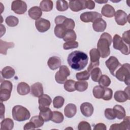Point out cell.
Returning <instances> with one entry per match:
<instances>
[{
    "instance_id": "obj_1",
    "label": "cell",
    "mask_w": 130,
    "mask_h": 130,
    "mask_svg": "<svg viewBox=\"0 0 130 130\" xmlns=\"http://www.w3.org/2000/svg\"><path fill=\"white\" fill-rule=\"evenodd\" d=\"M67 61L72 69L81 71L84 69L87 64L88 57L84 52L76 50L69 54Z\"/></svg>"
},
{
    "instance_id": "obj_2",
    "label": "cell",
    "mask_w": 130,
    "mask_h": 130,
    "mask_svg": "<svg viewBox=\"0 0 130 130\" xmlns=\"http://www.w3.org/2000/svg\"><path fill=\"white\" fill-rule=\"evenodd\" d=\"M112 41V37L109 34L104 32L101 35L97 44V49L99 51L100 56L102 58H106L110 55V46Z\"/></svg>"
},
{
    "instance_id": "obj_3",
    "label": "cell",
    "mask_w": 130,
    "mask_h": 130,
    "mask_svg": "<svg viewBox=\"0 0 130 130\" xmlns=\"http://www.w3.org/2000/svg\"><path fill=\"white\" fill-rule=\"evenodd\" d=\"M13 119L17 121H23L28 120L30 116L28 110L21 105L15 106L12 111Z\"/></svg>"
},
{
    "instance_id": "obj_4",
    "label": "cell",
    "mask_w": 130,
    "mask_h": 130,
    "mask_svg": "<svg viewBox=\"0 0 130 130\" xmlns=\"http://www.w3.org/2000/svg\"><path fill=\"white\" fill-rule=\"evenodd\" d=\"M115 73L114 76L118 80L123 81L127 85H129L130 68L129 63H126L121 65Z\"/></svg>"
},
{
    "instance_id": "obj_5",
    "label": "cell",
    "mask_w": 130,
    "mask_h": 130,
    "mask_svg": "<svg viewBox=\"0 0 130 130\" xmlns=\"http://www.w3.org/2000/svg\"><path fill=\"white\" fill-rule=\"evenodd\" d=\"M12 88L13 85L10 81L4 80L1 83L0 88L1 102L7 101L10 99Z\"/></svg>"
},
{
    "instance_id": "obj_6",
    "label": "cell",
    "mask_w": 130,
    "mask_h": 130,
    "mask_svg": "<svg viewBox=\"0 0 130 130\" xmlns=\"http://www.w3.org/2000/svg\"><path fill=\"white\" fill-rule=\"evenodd\" d=\"M113 47L116 49L119 50L122 54L124 55H128L129 54V47L123 42L121 37L115 34L113 38Z\"/></svg>"
},
{
    "instance_id": "obj_7",
    "label": "cell",
    "mask_w": 130,
    "mask_h": 130,
    "mask_svg": "<svg viewBox=\"0 0 130 130\" xmlns=\"http://www.w3.org/2000/svg\"><path fill=\"white\" fill-rule=\"evenodd\" d=\"M70 75V71L66 66H61L59 70L55 75V79L59 84H64L67 80V78Z\"/></svg>"
},
{
    "instance_id": "obj_8",
    "label": "cell",
    "mask_w": 130,
    "mask_h": 130,
    "mask_svg": "<svg viewBox=\"0 0 130 130\" xmlns=\"http://www.w3.org/2000/svg\"><path fill=\"white\" fill-rule=\"evenodd\" d=\"M90 63L88 67L87 71L90 73L91 70L95 68L98 67L100 64L99 59L100 58V54L98 50L96 48L91 49L89 52Z\"/></svg>"
},
{
    "instance_id": "obj_9",
    "label": "cell",
    "mask_w": 130,
    "mask_h": 130,
    "mask_svg": "<svg viewBox=\"0 0 130 130\" xmlns=\"http://www.w3.org/2000/svg\"><path fill=\"white\" fill-rule=\"evenodd\" d=\"M11 10L16 14H23L27 10V5L23 1H14L11 4Z\"/></svg>"
},
{
    "instance_id": "obj_10",
    "label": "cell",
    "mask_w": 130,
    "mask_h": 130,
    "mask_svg": "<svg viewBox=\"0 0 130 130\" xmlns=\"http://www.w3.org/2000/svg\"><path fill=\"white\" fill-rule=\"evenodd\" d=\"M102 17V14L97 12H86L80 15V18L84 22H93L96 19Z\"/></svg>"
},
{
    "instance_id": "obj_11",
    "label": "cell",
    "mask_w": 130,
    "mask_h": 130,
    "mask_svg": "<svg viewBox=\"0 0 130 130\" xmlns=\"http://www.w3.org/2000/svg\"><path fill=\"white\" fill-rule=\"evenodd\" d=\"M105 64L107 67L108 68L110 72L113 76L115 75V71L116 70V69L121 66L118 59L114 56H110L105 61Z\"/></svg>"
},
{
    "instance_id": "obj_12",
    "label": "cell",
    "mask_w": 130,
    "mask_h": 130,
    "mask_svg": "<svg viewBox=\"0 0 130 130\" xmlns=\"http://www.w3.org/2000/svg\"><path fill=\"white\" fill-rule=\"evenodd\" d=\"M129 15H127L123 10H118L115 12V20L118 25H124L127 21L129 22Z\"/></svg>"
},
{
    "instance_id": "obj_13",
    "label": "cell",
    "mask_w": 130,
    "mask_h": 130,
    "mask_svg": "<svg viewBox=\"0 0 130 130\" xmlns=\"http://www.w3.org/2000/svg\"><path fill=\"white\" fill-rule=\"evenodd\" d=\"M50 22L44 18H41L35 21V26L37 29L40 32L47 31L50 27Z\"/></svg>"
},
{
    "instance_id": "obj_14",
    "label": "cell",
    "mask_w": 130,
    "mask_h": 130,
    "mask_svg": "<svg viewBox=\"0 0 130 130\" xmlns=\"http://www.w3.org/2000/svg\"><path fill=\"white\" fill-rule=\"evenodd\" d=\"M69 7L70 9L74 12H78L81 10H84L85 9H86V1H70L69 2Z\"/></svg>"
},
{
    "instance_id": "obj_15",
    "label": "cell",
    "mask_w": 130,
    "mask_h": 130,
    "mask_svg": "<svg viewBox=\"0 0 130 130\" xmlns=\"http://www.w3.org/2000/svg\"><path fill=\"white\" fill-rule=\"evenodd\" d=\"M80 108L81 113L85 117H90L93 113V107L90 103L85 102L82 103Z\"/></svg>"
},
{
    "instance_id": "obj_16",
    "label": "cell",
    "mask_w": 130,
    "mask_h": 130,
    "mask_svg": "<svg viewBox=\"0 0 130 130\" xmlns=\"http://www.w3.org/2000/svg\"><path fill=\"white\" fill-rule=\"evenodd\" d=\"M107 27L106 22L102 18L96 19L92 23V27L96 32L104 31Z\"/></svg>"
},
{
    "instance_id": "obj_17",
    "label": "cell",
    "mask_w": 130,
    "mask_h": 130,
    "mask_svg": "<svg viewBox=\"0 0 130 130\" xmlns=\"http://www.w3.org/2000/svg\"><path fill=\"white\" fill-rule=\"evenodd\" d=\"M31 94L35 97H40L44 93L42 84L40 82H36L31 86Z\"/></svg>"
},
{
    "instance_id": "obj_18",
    "label": "cell",
    "mask_w": 130,
    "mask_h": 130,
    "mask_svg": "<svg viewBox=\"0 0 130 130\" xmlns=\"http://www.w3.org/2000/svg\"><path fill=\"white\" fill-rule=\"evenodd\" d=\"M47 64L51 70H55L61 66V59L59 57L56 56L50 57L48 60Z\"/></svg>"
},
{
    "instance_id": "obj_19",
    "label": "cell",
    "mask_w": 130,
    "mask_h": 130,
    "mask_svg": "<svg viewBox=\"0 0 130 130\" xmlns=\"http://www.w3.org/2000/svg\"><path fill=\"white\" fill-rule=\"evenodd\" d=\"M115 100L119 103H123L127 100L130 99L129 94L126 92V91L122 90L116 91L114 95Z\"/></svg>"
},
{
    "instance_id": "obj_20",
    "label": "cell",
    "mask_w": 130,
    "mask_h": 130,
    "mask_svg": "<svg viewBox=\"0 0 130 130\" xmlns=\"http://www.w3.org/2000/svg\"><path fill=\"white\" fill-rule=\"evenodd\" d=\"M38 102L39 104V109L49 107L52 102V99L50 96L47 94H43L39 97Z\"/></svg>"
},
{
    "instance_id": "obj_21",
    "label": "cell",
    "mask_w": 130,
    "mask_h": 130,
    "mask_svg": "<svg viewBox=\"0 0 130 130\" xmlns=\"http://www.w3.org/2000/svg\"><path fill=\"white\" fill-rule=\"evenodd\" d=\"M77 112L76 106L72 103L68 104L64 109V115L68 118H72L75 115Z\"/></svg>"
},
{
    "instance_id": "obj_22",
    "label": "cell",
    "mask_w": 130,
    "mask_h": 130,
    "mask_svg": "<svg viewBox=\"0 0 130 130\" xmlns=\"http://www.w3.org/2000/svg\"><path fill=\"white\" fill-rule=\"evenodd\" d=\"M28 14L31 19L37 20L40 19L42 15V10L39 7L34 6L29 9L28 11Z\"/></svg>"
},
{
    "instance_id": "obj_23",
    "label": "cell",
    "mask_w": 130,
    "mask_h": 130,
    "mask_svg": "<svg viewBox=\"0 0 130 130\" xmlns=\"http://www.w3.org/2000/svg\"><path fill=\"white\" fill-rule=\"evenodd\" d=\"M102 14L108 18L113 17L115 14V11L114 8L110 5H105L101 10Z\"/></svg>"
},
{
    "instance_id": "obj_24",
    "label": "cell",
    "mask_w": 130,
    "mask_h": 130,
    "mask_svg": "<svg viewBox=\"0 0 130 130\" xmlns=\"http://www.w3.org/2000/svg\"><path fill=\"white\" fill-rule=\"evenodd\" d=\"M29 86L25 82H20L17 87V92L19 94L21 95H24L28 94L30 92Z\"/></svg>"
},
{
    "instance_id": "obj_25",
    "label": "cell",
    "mask_w": 130,
    "mask_h": 130,
    "mask_svg": "<svg viewBox=\"0 0 130 130\" xmlns=\"http://www.w3.org/2000/svg\"><path fill=\"white\" fill-rule=\"evenodd\" d=\"M40 110L39 115L44 119V121L47 122L51 120L52 115V111L49 107L39 109Z\"/></svg>"
},
{
    "instance_id": "obj_26",
    "label": "cell",
    "mask_w": 130,
    "mask_h": 130,
    "mask_svg": "<svg viewBox=\"0 0 130 130\" xmlns=\"http://www.w3.org/2000/svg\"><path fill=\"white\" fill-rule=\"evenodd\" d=\"M116 117L119 119H123L126 116V113L124 108L119 105H116L113 108Z\"/></svg>"
},
{
    "instance_id": "obj_27",
    "label": "cell",
    "mask_w": 130,
    "mask_h": 130,
    "mask_svg": "<svg viewBox=\"0 0 130 130\" xmlns=\"http://www.w3.org/2000/svg\"><path fill=\"white\" fill-rule=\"evenodd\" d=\"M15 74L14 69L10 66H7L3 69L1 74L3 78L5 79H10L13 77Z\"/></svg>"
},
{
    "instance_id": "obj_28",
    "label": "cell",
    "mask_w": 130,
    "mask_h": 130,
    "mask_svg": "<svg viewBox=\"0 0 130 130\" xmlns=\"http://www.w3.org/2000/svg\"><path fill=\"white\" fill-rule=\"evenodd\" d=\"M15 44L13 42H7L0 40V53L4 55L7 54V50L9 48H13Z\"/></svg>"
},
{
    "instance_id": "obj_29",
    "label": "cell",
    "mask_w": 130,
    "mask_h": 130,
    "mask_svg": "<svg viewBox=\"0 0 130 130\" xmlns=\"http://www.w3.org/2000/svg\"><path fill=\"white\" fill-rule=\"evenodd\" d=\"M14 127V122L11 118H7L3 119L1 123V130H11Z\"/></svg>"
},
{
    "instance_id": "obj_30",
    "label": "cell",
    "mask_w": 130,
    "mask_h": 130,
    "mask_svg": "<svg viewBox=\"0 0 130 130\" xmlns=\"http://www.w3.org/2000/svg\"><path fill=\"white\" fill-rule=\"evenodd\" d=\"M53 4L51 0H43L40 4V8L42 11L44 12H49L52 10Z\"/></svg>"
},
{
    "instance_id": "obj_31",
    "label": "cell",
    "mask_w": 130,
    "mask_h": 130,
    "mask_svg": "<svg viewBox=\"0 0 130 130\" xmlns=\"http://www.w3.org/2000/svg\"><path fill=\"white\" fill-rule=\"evenodd\" d=\"M91 79L94 82H98L102 75V71L99 67H95L92 69L90 72Z\"/></svg>"
},
{
    "instance_id": "obj_32",
    "label": "cell",
    "mask_w": 130,
    "mask_h": 130,
    "mask_svg": "<svg viewBox=\"0 0 130 130\" xmlns=\"http://www.w3.org/2000/svg\"><path fill=\"white\" fill-rule=\"evenodd\" d=\"M67 30L66 29L62 24H57L54 28V34L58 38H63Z\"/></svg>"
},
{
    "instance_id": "obj_33",
    "label": "cell",
    "mask_w": 130,
    "mask_h": 130,
    "mask_svg": "<svg viewBox=\"0 0 130 130\" xmlns=\"http://www.w3.org/2000/svg\"><path fill=\"white\" fill-rule=\"evenodd\" d=\"M76 38L77 36L75 31L73 29H71L68 30L66 32L62 39L63 41L66 42H68L75 41L76 40Z\"/></svg>"
},
{
    "instance_id": "obj_34",
    "label": "cell",
    "mask_w": 130,
    "mask_h": 130,
    "mask_svg": "<svg viewBox=\"0 0 130 130\" xmlns=\"http://www.w3.org/2000/svg\"><path fill=\"white\" fill-rule=\"evenodd\" d=\"M64 119L63 114L59 111H53L51 120L56 123H61Z\"/></svg>"
},
{
    "instance_id": "obj_35",
    "label": "cell",
    "mask_w": 130,
    "mask_h": 130,
    "mask_svg": "<svg viewBox=\"0 0 130 130\" xmlns=\"http://www.w3.org/2000/svg\"><path fill=\"white\" fill-rule=\"evenodd\" d=\"M92 93L93 96L96 99H102L104 93V87L100 85L95 86L94 87Z\"/></svg>"
},
{
    "instance_id": "obj_36",
    "label": "cell",
    "mask_w": 130,
    "mask_h": 130,
    "mask_svg": "<svg viewBox=\"0 0 130 130\" xmlns=\"http://www.w3.org/2000/svg\"><path fill=\"white\" fill-rule=\"evenodd\" d=\"M30 121L34 123L36 128H39L40 127H41L43 125L45 122L44 119L40 115H36L32 116L31 118Z\"/></svg>"
},
{
    "instance_id": "obj_37",
    "label": "cell",
    "mask_w": 130,
    "mask_h": 130,
    "mask_svg": "<svg viewBox=\"0 0 130 130\" xmlns=\"http://www.w3.org/2000/svg\"><path fill=\"white\" fill-rule=\"evenodd\" d=\"M129 116H125L121 123H118V130H129Z\"/></svg>"
},
{
    "instance_id": "obj_38",
    "label": "cell",
    "mask_w": 130,
    "mask_h": 130,
    "mask_svg": "<svg viewBox=\"0 0 130 130\" xmlns=\"http://www.w3.org/2000/svg\"><path fill=\"white\" fill-rule=\"evenodd\" d=\"M88 84L87 81H79L76 82L75 83V89L76 90L83 92L85 91L88 88Z\"/></svg>"
},
{
    "instance_id": "obj_39",
    "label": "cell",
    "mask_w": 130,
    "mask_h": 130,
    "mask_svg": "<svg viewBox=\"0 0 130 130\" xmlns=\"http://www.w3.org/2000/svg\"><path fill=\"white\" fill-rule=\"evenodd\" d=\"M5 22L9 26L14 27L18 25L19 23V19L17 17L11 15L6 18Z\"/></svg>"
},
{
    "instance_id": "obj_40",
    "label": "cell",
    "mask_w": 130,
    "mask_h": 130,
    "mask_svg": "<svg viewBox=\"0 0 130 130\" xmlns=\"http://www.w3.org/2000/svg\"><path fill=\"white\" fill-rule=\"evenodd\" d=\"M56 9L58 11L63 12L67 10L69 8L68 2L66 1L59 0L57 1L56 3Z\"/></svg>"
},
{
    "instance_id": "obj_41",
    "label": "cell",
    "mask_w": 130,
    "mask_h": 130,
    "mask_svg": "<svg viewBox=\"0 0 130 130\" xmlns=\"http://www.w3.org/2000/svg\"><path fill=\"white\" fill-rule=\"evenodd\" d=\"M99 85L103 87H107L111 84V80L110 78L106 75H103L99 80Z\"/></svg>"
},
{
    "instance_id": "obj_42",
    "label": "cell",
    "mask_w": 130,
    "mask_h": 130,
    "mask_svg": "<svg viewBox=\"0 0 130 130\" xmlns=\"http://www.w3.org/2000/svg\"><path fill=\"white\" fill-rule=\"evenodd\" d=\"M75 81L73 80H67L64 83V88L66 90L69 92H73L76 90Z\"/></svg>"
},
{
    "instance_id": "obj_43",
    "label": "cell",
    "mask_w": 130,
    "mask_h": 130,
    "mask_svg": "<svg viewBox=\"0 0 130 130\" xmlns=\"http://www.w3.org/2000/svg\"><path fill=\"white\" fill-rule=\"evenodd\" d=\"M64 102V99L62 96H56L53 101V107L55 108L59 109L62 107Z\"/></svg>"
},
{
    "instance_id": "obj_44",
    "label": "cell",
    "mask_w": 130,
    "mask_h": 130,
    "mask_svg": "<svg viewBox=\"0 0 130 130\" xmlns=\"http://www.w3.org/2000/svg\"><path fill=\"white\" fill-rule=\"evenodd\" d=\"M61 24L63 25L67 30L73 29L75 25L74 21L72 19L68 18H67Z\"/></svg>"
},
{
    "instance_id": "obj_45",
    "label": "cell",
    "mask_w": 130,
    "mask_h": 130,
    "mask_svg": "<svg viewBox=\"0 0 130 130\" xmlns=\"http://www.w3.org/2000/svg\"><path fill=\"white\" fill-rule=\"evenodd\" d=\"M90 77V73L86 70L81 72L77 73L76 74V78L78 80L84 81L89 79Z\"/></svg>"
},
{
    "instance_id": "obj_46",
    "label": "cell",
    "mask_w": 130,
    "mask_h": 130,
    "mask_svg": "<svg viewBox=\"0 0 130 130\" xmlns=\"http://www.w3.org/2000/svg\"><path fill=\"white\" fill-rule=\"evenodd\" d=\"M78 42L75 41H68L64 43L63 45V48L64 50H69L76 48L78 47Z\"/></svg>"
},
{
    "instance_id": "obj_47",
    "label": "cell",
    "mask_w": 130,
    "mask_h": 130,
    "mask_svg": "<svg viewBox=\"0 0 130 130\" xmlns=\"http://www.w3.org/2000/svg\"><path fill=\"white\" fill-rule=\"evenodd\" d=\"M113 96V91L110 88L104 87V93L102 99L105 101L110 100Z\"/></svg>"
},
{
    "instance_id": "obj_48",
    "label": "cell",
    "mask_w": 130,
    "mask_h": 130,
    "mask_svg": "<svg viewBox=\"0 0 130 130\" xmlns=\"http://www.w3.org/2000/svg\"><path fill=\"white\" fill-rule=\"evenodd\" d=\"M104 114L106 118L109 120H113L116 118L114 110L111 108L106 109L104 111Z\"/></svg>"
},
{
    "instance_id": "obj_49",
    "label": "cell",
    "mask_w": 130,
    "mask_h": 130,
    "mask_svg": "<svg viewBox=\"0 0 130 130\" xmlns=\"http://www.w3.org/2000/svg\"><path fill=\"white\" fill-rule=\"evenodd\" d=\"M78 129L79 130H91V127L88 122L85 121H82L78 124Z\"/></svg>"
},
{
    "instance_id": "obj_50",
    "label": "cell",
    "mask_w": 130,
    "mask_h": 130,
    "mask_svg": "<svg viewBox=\"0 0 130 130\" xmlns=\"http://www.w3.org/2000/svg\"><path fill=\"white\" fill-rule=\"evenodd\" d=\"M129 32L130 30H128L127 31H124L122 34V40L124 41L125 43H126L127 44L129 45L130 41H129Z\"/></svg>"
},
{
    "instance_id": "obj_51",
    "label": "cell",
    "mask_w": 130,
    "mask_h": 130,
    "mask_svg": "<svg viewBox=\"0 0 130 130\" xmlns=\"http://www.w3.org/2000/svg\"><path fill=\"white\" fill-rule=\"evenodd\" d=\"M67 18L66 17L62 16V15H59L55 17L54 21L56 25L57 24H61L63 23L64 20Z\"/></svg>"
},
{
    "instance_id": "obj_52",
    "label": "cell",
    "mask_w": 130,
    "mask_h": 130,
    "mask_svg": "<svg viewBox=\"0 0 130 130\" xmlns=\"http://www.w3.org/2000/svg\"><path fill=\"white\" fill-rule=\"evenodd\" d=\"M107 127L106 125L103 123H99L94 125V130H106Z\"/></svg>"
},
{
    "instance_id": "obj_53",
    "label": "cell",
    "mask_w": 130,
    "mask_h": 130,
    "mask_svg": "<svg viewBox=\"0 0 130 130\" xmlns=\"http://www.w3.org/2000/svg\"><path fill=\"white\" fill-rule=\"evenodd\" d=\"M36 128L35 125L34 124V123H32L31 121H29V122L26 123L23 127V129L24 130H29V129H34Z\"/></svg>"
},
{
    "instance_id": "obj_54",
    "label": "cell",
    "mask_w": 130,
    "mask_h": 130,
    "mask_svg": "<svg viewBox=\"0 0 130 130\" xmlns=\"http://www.w3.org/2000/svg\"><path fill=\"white\" fill-rule=\"evenodd\" d=\"M86 7L87 9H88L90 10L94 9L95 7L94 2L91 0L86 1Z\"/></svg>"
},
{
    "instance_id": "obj_55",
    "label": "cell",
    "mask_w": 130,
    "mask_h": 130,
    "mask_svg": "<svg viewBox=\"0 0 130 130\" xmlns=\"http://www.w3.org/2000/svg\"><path fill=\"white\" fill-rule=\"evenodd\" d=\"M5 106L2 102H1V119H3L5 117Z\"/></svg>"
},
{
    "instance_id": "obj_56",
    "label": "cell",
    "mask_w": 130,
    "mask_h": 130,
    "mask_svg": "<svg viewBox=\"0 0 130 130\" xmlns=\"http://www.w3.org/2000/svg\"><path fill=\"white\" fill-rule=\"evenodd\" d=\"M6 28L2 24H1V37H2L4 34H5Z\"/></svg>"
},
{
    "instance_id": "obj_57",
    "label": "cell",
    "mask_w": 130,
    "mask_h": 130,
    "mask_svg": "<svg viewBox=\"0 0 130 130\" xmlns=\"http://www.w3.org/2000/svg\"><path fill=\"white\" fill-rule=\"evenodd\" d=\"M110 130H118V123H114L111 125L110 127Z\"/></svg>"
},
{
    "instance_id": "obj_58",
    "label": "cell",
    "mask_w": 130,
    "mask_h": 130,
    "mask_svg": "<svg viewBox=\"0 0 130 130\" xmlns=\"http://www.w3.org/2000/svg\"><path fill=\"white\" fill-rule=\"evenodd\" d=\"M95 2L98 3H100V4H102V3H106L107 2H108V1H95Z\"/></svg>"
}]
</instances>
